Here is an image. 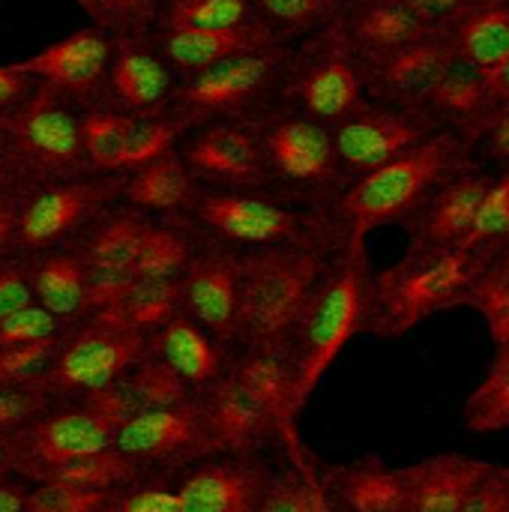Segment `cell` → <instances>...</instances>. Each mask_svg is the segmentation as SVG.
<instances>
[{
  "label": "cell",
  "mask_w": 509,
  "mask_h": 512,
  "mask_svg": "<svg viewBox=\"0 0 509 512\" xmlns=\"http://www.w3.org/2000/svg\"><path fill=\"white\" fill-rule=\"evenodd\" d=\"M372 273L375 270L363 240H342L330 255L291 339L300 408L309 405L312 393L345 351V345L366 333Z\"/></svg>",
  "instance_id": "cell-1"
},
{
  "label": "cell",
  "mask_w": 509,
  "mask_h": 512,
  "mask_svg": "<svg viewBox=\"0 0 509 512\" xmlns=\"http://www.w3.org/2000/svg\"><path fill=\"white\" fill-rule=\"evenodd\" d=\"M474 159L477 153L471 147L438 132L399 159L351 180L330 207L339 237L366 243L372 231L408 222L453 171Z\"/></svg>",
  "instance_id": "cell-2"
},
{
  "label": "cell",
  "mask_w": 509,
  "mask_h": 512,
  "mask_svg": "<svg viewBox=\"0 0 509 512\" xmlns=\"http://www.w3.org/2000/svg\"><path fill=\"white\" fill-rule=\"evenodd\" d=\"M339 243V231H330L291 246L240 252V348H291L306 303Z\"/></svg>",
  "instance_id": "cell-3"
},
{
  "label": "cell",
  "mask_w": 509,
  "mask_h": 512,
  "mask_svg": "<svg viewBox=\"0 0 509 512\" xmlns=\"http://www.w3.org/2000/svg\"><path fill=\"white\" fill-rule=\"evenodd\" d=\"M483 267L486 261L468 249H408L396 264L372 273L366 333L399 339L432 315L465 306Z\"/></svg>",
  "instance_id": "cell-4"
},
{
  "label": "cell",
  "mask_w": 509,
  "mask_h": 512,
  "mask_svg": "<svg viewBox=\"0 0 509 512\" xmlns=\"http://www.w3.org/2000/svg\"><path fill=\"white\" fill-rule=\"evenodd\" d=\"M186 219L204 240L237 252L291 246L336 231L330 210H309L267 189H201Z\"/></svg>",
  "instance_id": "cell-5"
},
{
  "label": "cell",
  "mask_w": 509,
  "mask_h": 512,
  "mask_svg": "<svg viewBox=\"0 0 509 512\" xmlns=\"http://www.w3.org/2000/svg\"><path fill=\"white\" fill-rule=\"evenodd\" d=\"M258 141L273 195L309 210H330L345 192L348 180L342 174L330 126L273 108L258 120Z\"/></svg>",
  "instance_id": "cell-6"
},
{
  "label": "cell",
  "mask_w": 509,
  "mask_h": 512,
  "mask_svg": "<svg viewBox=\"0 0 509 512\" xmlns=\"http://www.w3.org/2000/svg\"><path fill=\"white\" fill-rule=\"evenodd\" d=\"M288 51V45H267L177 78L168 108L189 126L216 120H261L279 102Z\"/></svg>",
  "instance_id": "cell-7"
},
{
  "label": "cell",
  "mask_w": 509,
  "mask_h": 512,
  "mask_svg": "<svg viewBox=\"0 0 509 512\" xmlns=\"http://www.w3.org/2000/svg\"><path fill=\"white\" fill-rule=\"evenodd\" d=\"M0 138L27 189L93 174L81 147L78 111L42 81L12 111L0 114Z\"/></svg>",
  "instance_id": "cell-8"
},
{
  "label": "cell",
  "mask_w": 509,
  "mask_h": 512,
  "mask_svg": "<svg viewBox=\"0 0 509 512\" xmlns=\"http://www.w3.org/2000/svg\"><path fill=\"white\" fill-rule=\"evenodd\" d=\"M363 102V69L348 48L339 18L291 45L276 108L336 126Z\"/></svg>",
  "instance_id": "cell-9"
},
{
  "label": "cell",
  "mask_w": 509,
  "mask_h": 512,
  "mask_svg": "<svg viewBox=\"0 0 509 512\" xmlns=\"http://www.w3.org/2000/svg\"><path fill=\"white\" fill-rule=\"evenodd\" d=\"M144 351V336L126 327L111 309L90 312L69 324L51 369L33 390L48 405L93 396L120 381Z\"/></svg>",
  "instance_id": "cell-10"
},
{
  "label": "cell",
  "mask_w": 509,
  "mask_h": 512,
  "mask_svg": "<svg viewBox=\"0 0 509 512\" xmlns=\"http://www.w3.org/2000/svg\"><path fill=\"white\" fill-rule=\"evenodd\" d=\"M126 420H132V411L117 381L93 396L48 405L21 435L12 438L15 477L27 480L48 465L114 447V438Z\"/></svg>",
  "instance_id": "cell-11"
},
{
  "label": "cell",
  "mask_w": 509,
  "mask_h": 512,
  "mask_svg": "<svg viewBox=\"0 0 509 512\" xmlns=\"http://www.w3.org/2000/svg\"><path fill=\"white\" fill-rule=\"evenodd\" d=\"M123 174H84L72 180L39 183L18 201V255H39L69 246L102 210L120 201Z\"/></svg>",
  "instance_id": "cell-12"
},
{
  "label": "cell",
  "mask_w": 509,
  "mask_h": 512,
  "mask_svg": "<svg viewBox=\"0 0 509 512\" xmlns=\"http://www.w3.org/2000/svg\"><path fill=\"white\" fill-rule=\"evenodd\" d=\"M114 447L156 474H174L201 459L219 456L201 393L168 408L135 414L120 426Z\"/></svg>",
  "instance_id": "cell-13"
},
{
  "label": "cell",
  "mask_w": 509,
  "mask_h": 512,
  "mask_svg": "<svg viewBox=\"0 0 509 512\" xmlns=\"http://www.w3.org/2000/svg\"><path fill=\"white\" fill-rule=\"evenodd\" d=\"M114 36L99 27H81L42 51L9 63L15 72L48 84L78 114L108 105V69Z\"/></svg>",
  "instance_id": "cell-14"
},
{
  "label": "cell",
  "mask_w": 509,
  "mask_h": 512,
  "mask_svg": "<svg viewBox=\"0 0 509 512\" xmlns=\"http://www.w3.org/2000/svg\"><path fill=\"white\" fill-rule=\"evenodd\" d=\"M330 132H333V147H336L342 174L351 183L399 159L402 153L420 147L441 129L423 111H402V108L366 99L357 111H351L345 120L330 126Z\"/></svg>",
  "instance_id": "cell-15"
},
{
  "label": "cell",
  "mask_w": 509,
  "mask_h": 512,
  "mask_svg": "<svg viewBox=\"0 0 509 512\" xmlns=\"http://www.w3.org/2000/svg\"><path fill=\"white\" fill-rule=\"evenodd\" d=\"M150 216L123 207L120 201L102 210L69 246L78 252L87 279V309H111L132 282L138 249L147 237Z\"/></svg>",
  "instance_id": "cell-16"
},
{
  "label": "cell",
  "mask_w": 509,
  "mask_h": 512,
  "mask_svg": "<svg viewBox=\"0 0 509 512\" xmlns=\"http://www.w3.org/2000/svg\"><path fill=\"white\" fill-rule=\"evenodd\" d=\"M180 159L201 189H267L258 120H216L186 132Z\"/></svg>",
  "instance_id": "cell-17"
},
{
  "label": "cell",
  "mask_w": 509,
  "mask_h": 512,
  "mask_svg": "<svg viewBox=\"0 0 509 512\" xmlns=\"http://www.w3.org/2000/svg\"><path fill=\"white\" fill-rule=\"evenodd\" d=\"M243 255L222 243L204 240L180 276L183 312L225 345L240 348V291Z\"/></svg>",
  "instance_id": "cell-18"
},
{
  "label": "cell",
  "mask_w": 509,
  "mask_h": 512,
  "mask_svg": "<svg viewBox=\"0 0 509 512\" xmlns=\"http://www.w3.org/2000/svg\"><path fill=\"white\" fill-rule=\"evenodd\" d=\"M492 177L495 171L480 159L453 171L420 204V210L402 222L408 231V249H462L477 222Z\"/></svg>",
  "instance_id": "cell-19"
},
{
  "label": "cell",
  "mask_w": 509,
  "mask_h": 512,
  "mask_svg": "<svg viewBox=\"0 0 509 512\" xmlns=\"http://www.w3.org/2000/svg\"><path fill=\"white\" fill-rule=\"evenodd\" d=\"M270 453L210 456L171 474L180 512H258Z\"/></svg>",
  "instance_id": "cell-20"
},
{
  "label": "cell",
  "mask_w": 509,
  "mask_h": 512,
  "mask_svg": "<svg viewBox=\"0 0 509 512\" xmlns=\"http://www.w3.org/2000/svg\"><path fill=\"white\" fill-rule=\"evenodd\" d=\"M501 108L504 102L498 99L489 72L453 54L450 66L444 69L441 81L429 96L426 114L441 132L453 135L456 141L477 153Z\"/></svg>",
  "instance_id": "cell-21"
},
{
  "label": "cell",
  "mask_w": 509,
  "mask_h": 512,
  "mask_svg": "<svg viewBox=\"0 0 509 512\" xmlns=\"http://www.w3.org/2000/svg\"><path fill=\"white\" fill-rule=\"evenodd\" d=\"M234 375L255 393L276 429V450L288 456H303L309 447L300 438V399H297V366L285 345L240 348L234 360Z\"/></svg>",
  "instance_id": "cell-22"
},
{
  "label": "cell",
  "mask_w": 509,
  "mask_h": 512,
  "mask_svg": "<svg viewBox=\"0 0 509 512\" xmlns=\"http://www.w3.org/2000/svg\"><path fill=\"white\" fill-rule=\"evenodd\" d=\"M453 60V45L447 30H432L426 39L402 48L399 54L381 60L378 66L363 72L366 99L393 105L402 111H423L435 84Z\"/></svg>",
  "instance_id": "cell-23"
},
{
  "label": "cell",
  "mask_w": 509,
  "mask_h": 512,
  "mask_svg": "<svg viewBox=\"0 0 509 512\" xmlns=\"http://www.w3.org/2000/svg\"><path fill=\"white\" fill-rule=\"evenodd\" d=\"M219 456H261L276 450V429L255 393L228 369L201 393Z\"/></svg>",
  "instance_id": "cell-24"
},
{
  "label": "cell",
  "mask_w": 509,
  "mask_h": 512,
  "mask_svg": "<svg viewBox=\"0 0 509 512\" xmlns=\"http://www.w3.org/2000/svg\"><path fill=\"white\" fill-rule=\"evenodd\" d=\"M147 354L165 363L189 390L204 393L210 390L237 360V345H225L198 327L183 309L156 327L147 339Z\"/></svg>",
  "instance_id": "cell-25"
},
{
  "label": "cell",
  "mask_w": 509,
  "mask_h": 512,
  "mask_svg": "<svg viewBox=\"0 0 509 512\" xmlns=\"http://www.w3.org/2000/svg\"><path fill=\"white\" fill-rule=\"evenodd\" d=\"M177 75L156 54L147 33L114 36L108 69V105L123 114H150L171 105Z\"/></svg>",
  "instance_id": "cell-26"
},
{
  "label": "cell",
  "mask_w": 509,
  "mask_h": 512,
  "mask_svg": "<svg viewBox=\"0 0 509 512\" xmlns=\"http://www.w3.org/2000/svg\"><path fill=\"white\" fill-rule=\"evenodd\" d=\"M339 21L348 48L363 72L435 30L411 15L399 0H351L342 9Z\"/></svg>",
  "instance_id": "cell-27"
},
{
  "label": "cell",
  "mask_w": 509,
  "mask_h": 512,
  "mask_svg": "<svg viewBox=\"0 0 509 512\" xmlns=\"http://www.w3.org/2000/svg\"><path fill=\"white\" fill-rule=\"evenodd\" d=\"M489 471L492 462L459 453H441L399 468L408 512H462Z\"/></svg>",
  "instance_id": "cell-28"
},
{
  "label": "cell",
  "mask_w": 509,
  "mask_h": 512,
  "mask_svg": "<svg viewBox=\"0 0 509 512\" xmlns=\"http://www.w3.org/2000/svg\"><path fill=\"white\" fill-rule=\"evenodd\" d=\"M147 39L177 78L195 75L213 63L228 60V57L276 45L261 21L246 24V27H225V30H159V27H150Z\"/></svg>",
  "instance_id": "cell-29"
},
{
  "label": "cell",
  "mask_w": 509,
  "mask_h": 512,
  "mask_svg": "<svg viewBox=\"0 0 509 512\" xmlns=\"http://www.w3.org/2000/svg\"><path fill=\"white\" fill-rule=\"evenodd\" d=\"M198 192L201 183L192 177L180 153L171 150L123 174L120 204L150 219H174V216H189Z\"/></svg>",
  "instance_id": "cell-30"
},
{
  "label": "cell",
  "mask_w": 509,
  "mask_h": 512,
  "mask_svg": "<svg viewBox=\"0 0 509 512\" xmlns=\"http://www.w3.org/2000/svg\"><path fill=\"white\" fill-rule=\"evenodd\" d=\"M258 512H351L324 483L321 462L315 453L288 456L282 450L270 453L267 486Z\"/></svg>",
  "instance_id": "cell-31"
},
{
  "label": "cell",
  "mask_w": 509,
  "mask_h": 512,
  "mask_svg": "<svg viewBox=\"0 0 509 512\" xmlns=\"http://www.w3.org/2000/svg\"><path fill=\"white\" fill-rule=\"evenodd\" d=\"M324 483L351 512H408L399 468L378 456L345 465H321Z\"/></svg>",
  "instance_id": "cell-32"
},
{
  "label": "cell",
  "mask_w": 509,
  "mask_h": 512,
  "mask_svg": "<svg viewBox=\"0 0 509 512\" xmlns=\"http://www.w3.org/2000/svg\"><path fill=\"white\" fill-rule=\"evenodd\" d=\"M30 267V291L33 303L48 309L66 324L90 315L87 309V279L84 264L72 246H57L39 255H24Z\"/></svg>",
  "instance_id": "cell-33"
},
{
  "label": "cell",
  "mask_w": 509,
  "mask_h": 512,
  "mask_svg": "<svg viewBox=\"0 0 509 512\" xmlns=\"http://www.w3.org/2000/svg\"><path fill=\"white\" fill-rule=\"evenodd\" d=\"M444 30L453 54L486 72L509 60V0H474Z\"/></svg>",
  "instance_id": "cell-34"
},
{
  "label": "cell",
  "mask_w": 509,
  "mask_h": 512,
  "mask_svg": "<svg viewBox=\"0 0 509 512\" xmlns=\"http://www.w3.org/2000/svg\"><path fill=\"white\" fill-rule=\"evenodd\" d=\"M198 246L201 234L192 228L186 216L153 219L138 249L132 279H180Z\"/></svg>",
  "instance_id": "cell-35"
},
{
  "label": "cell",
  "mask_w": 509,
  "mask_h": 512,
  "mask_svg": "<svg viewBox=\"0 0 509 512\" xmlns=\"http://www.w3.org/2000/svg\"><path fill=\"white\" fill-rule=\"evenodd\" d=\"M144 474H150V471L141 468L126 453H120L117 447H108L102 453H90V456H81V459L48 465V468L30 474L24 483H63V486H78V489L117 492V489L135 483Z\"/></svg>",
  "instance_id": "cell-36"
},
{
  "label": "cell",
  "mask_w": 509,
  "mask_h": 512,
  "mask_svg": "<svg viewBox=\"0 0 509 512\" xmlns=\"http://www.w3.org/2000/svg\"><path fill=\"white\" fill-rule=\"evenodd\" d=\"M351 0H252L255 18L276 45H297L336 21Z\"/></svg>",
  "instance_id": "cell-37"
},
{
  "label": "cell",
  "mask_w": 509,
  "mask_h": 512,
  "mask_svg": "<svg viewBox=\"0 0 509 512\" xmlns=\"http://www.w3.org/2000/svg\"><path fill=\"white\" fill-rule=\"evenodd\" d=\"M252 0H156L159 30H225L255 24Z\"/></svg>",
  "instance_id": "cell-38"
},
{
  "label": "cell",
  "mask_w": 509,
  "mask_h": 512,
  "mask_svg": "<svg viewBox=\"0 0 509 512\" xmlns=\"http://www.w3.org/2000/svg\"><path fill=\"white\" fill-rule=\"evenodd\" d=\"M183 309L180 279H132L111 312L144 339Z\"/></svg>",
  "instance_id": "cell-39"
},
{
  "label": "cell",
  "mask_w": 509,
  "mask_h": 512,
  "mask_svg": "<svg viewBox=\"0 0 509 512\" xmlns=\"http://www.w3.org/2000/svg\"><path fill=\"white\" fill-rule=\"evenodd\" d=\"M78 129H81V147L93 174H126L123 156H126L129 114L111 105L93 108V111L78 114Z\"/></svg>",
  "instance_id": "cell-40"
},
{
  "label": "cell",
  "mask_w": 509,
  "mask_h": 512,
  "mask_svg": "<svg viewBox=\"0 0 509 512\" xmlns=\"http://www.w3.org/2000/svg\"><path fill=\"white\" fill-rule=\"evenodd\" d=\"M462 423L468 432H504L509 429V342L495 345L486 378L465 402Z\"/></svg>",
  "instance_id": "cell-41"
},
{
  "label": "cell",
  "mask_w": 509,
  "mask_h": 512,
  "mask_svg": "<svg viewBox=\"0 0 509 512\" xmlns=\"http://www.w3.org/2000/svg\"><path fill=\"white\" fill-rule=\"evenodd\" d=\"M117 384H120V393H123L132 417L141 414V411L168 408V405H177V402L195 396V390H189L165 363H159L147 351Z\"/></svg>",
  "instance_id": "cell-42"
},
{
  "label": "cell",
  "mask_w": 509,
  "mask_h": 512,
  "mask_svg": "<svg viewBox=\"0 0 509 512\" xmlns=\"http://www.w3.org/2000/svg\"><path fill=\"white\" fill-rule=\"evenodd\" d=\"M189 129L192 126L183 117H177L171 108L150 111V114H129L123 168L132 171L144 162H153V159L177 150Z\"/></svg>",
  "instance_id": "cell-43"
},
{
  "label": "cell",
  "mask_w": 509,
  "mask_h": 512,
  "mask_svg": "<svg viewBox=\"0 0 509 512\" xmlns=\"http://www.w3.org/2000/svg\"><path fill=\"white\" fill-rule=\"evenodd\" d=\"M462 249L474 252L483 261H492L509 252V168L495 171L486 198L480 204L477 222Z\"/></svg>",
  "instance_id": "cell-44"
},
{
  "label": "cell",
  "mask_w": 509,
  "mask_h": 512,
  "mask_svg": "<svg viewBox=\"0 0 509 512\" xmlns=\"http://www.w3.org/2000/svg\"><path fill=\"white\" fill-rule=\"evenodd\" d=\"M465 306L483 315L495 345L509 342V252L486 261L465 297Z\"/></svg>",
  "instance_id": "cell-45"
},
{
  "label": "cell",
  "mask_w": 509,
  "mask_h": 512,
  "mask_svg": "<svg viewBox=\"0 0 509 512\" xmlns=\"http://www.w3.org/2000/svg\"><path fill=\"white\" fill-rule=\"evenodd\" d=\"M90 18V27L105 30L108 36H135L153 27L156 0H75Z\"/></svg>",
  "instance_id": "cell-46"
},
{
  "label": "cell",
  "mask_w": 509,
  "mask_h": 512,
  "mask_svg": "<svg viewBox=\"0 0 509 512\" xmlns=\"http://www.w3.org/2000/svg\"><path fill=\"white\" fill-rule=\"evenodd\" d=\"M69 330V327H66ZM60 339H45V342H30V345H9L0 348V387H36L45 372L51 369Z\"/></svg>",
  "instance_id": "cell-47"
},
{
  "label": "cell",
  "mask_w": 509,
  "mask_h": 512,
  "mask_svg": "<svg viewBox=\"0 0 509 512\" xmlns=\"http://www.w3.org/2000/svg\"><path fill=\"white\" fill-rule=\"evenodd\" d=\"M114 492L78 489L63 483H27L24 512H105Z\"/></svg>",
  "instance_id": "cell-48"
},
{
  "label": "cell",
  "mask_w": 509,
  "mask_h": 512,
  "mask_svg": "<svg viewBox=\"0 0 509 512\" xmlns=\"http://www.w3.org/2000/svg\"><path fill=\"white\" fill-rule=\"evenodd\" d=\"M105 512H180L171 474H144L135 483L114 492Z\"/></svg>",
  "instance_id": "cell-49"
},
{
  "label": "cell",
  "mask_w": 509,
  "mask_h": 512,
  "mask_svg": "<svg viewBox=\"0 0 509 512\" xmlns=\"http://www.w3.org/2000/svg\"><path fill=\"white\" fill-rule=\"evenodd\" d=\"M66 327H69L66 321H60L39 303H27V306L9 312L6 318H0V348L57 339L66 333Z\"/></svg>",
  "instance_id": "cell-50"
},
{
  "label": "cell",
  "mask_w": 509,
  "mask_h": 512,
  "mask_svg": "<svg viewBox=\"0 0 509 512\" xmlns=\"http://www.w3.org/2000/svg\"><path fill=\"white\" fill-rule=\"evenodd\" d=\"M48 402L33 387H0V438L21 435Z\"/></svg>",
  "instance_id": "cell-51"
},
{
  "label": "cell",
  "mask_w": 509,
  "mask_h": 512,
  "mask_svg": "<svg viewBox=\"0 0 509 512\" xmlns=\"http://www.w3.org/2000/svg\"><path fill=\"white\" fill-rule=\"evenodd\" d=\"M33 303V291H30V267L24 255H12L6 261H0V318H6L9 312L21 309Z\"/></svg>",
  "instance_id": "cell-52"
},
{
  "label": "cell",
  "mask_w": 509,
  "mask_h": 512,
  "mask_svg": "<svg viewBox=\"0 0 509 512\" xmlns=\"http://www.w3.org/2000/svg\"><path fill=\"white\" fill-rule=\"evenodd\" d=\"M462 512H509V468L492 465L474 495L465 501Z\"/></svg>",
  "instance_id": "cell-53"
},
{
  "label": "cell",
  "mask_w": 509,
  "mask_h": 512,
  "mask_svg": "<svg viewBox=\"0 0 509 512\" xmlns=\"http://www.w3.org/2000/svg\"><path fill=\"white\" fill-rule=\"evenodd\" d=\"M477 159L486 165H495V171L509 168V102H504L498 120L486 132V138L477 147Z\"/></svg>",
  "instance_id": "cell-54"
},
{
  "label": "cell",
  "mask_w": 509,
  "mask_h": 512,
  "mask_svg": "<svg viewBox=\"0 0 509 512\" xmlns=\"http://www.w3.org/2000/svg\"><path fill=\"white\" fill-rule=\"evenodd\" d=\"M411 15H417L423 24H429V27H435V30H441V27H447L468 3H474V0H399Z\"/></svg>",
  "instance_id": "cell-55"
},
{
  "label": "cell",
  "mask_w": 509,
  "mask_h": 512,
  "mask_svg": "<svg viewBox=\"0 0 509 512\" xmlns=\"http://www.w3.org/2000/svg\"><path fill=\"white\" fill-rule=\"evenodd\" d=\"M18 195H0V261L18 255L15 252V237H18Z\"/></svg>",
  "instance_id": "cell-56"
},
{
  "label": "cell",
  "mask_w": 509,
  "mask_h": 512,
  "mask_svg": "<svg viewBox=\"0 0 509 512\" xmlns=\"http://www.w3.org/2000/svg\"><path fill=\"white\" fill-rule=\"evenodd\" d=\"M33 78H27V75H21V72H15L9 63L6 66H0V114H6V111H12L30 90H33Z\"/></svg>",
  "instance_id": "cell-57"
},
{
  "label": "cell",
  "mask_w": 509,
  "mask_h": 512,
  "mask_svg": "<svg viewBox=\"0 0 509 512\" xmlns=\"http://www.w3.org/2000/svg\"><path fill=\"white\" fill-rule=\"evenodd\" d=\"M24 189H27V186H24V180H21V174H18V168H15V162H12L6 144H3V138H0V195H18V192H24Z\"/></svg>",
  "instance_id": "cell-58"
},
{
  "label": "cell",
  "mask_w": 509,
  "mask_h": 512,
  "mask_svg": "<svg viewBox=\"0 0 509 512\" xmlns=\"http://www.w3.org/2000/svg\"><path fill=\"white\" fill-rule=\"evenodd\" d=\"M24 492L27 483L18 477H9L0 483V512H24Z\"/></svg>",
  "instance_id": "cell-59"
},
{
  "label": "cell",
  "mask_w": 509,
  "mask_h": 512,
  "mask_svg": "<svg viewBox=\"0 0 509 512\" xmlns=\"http://www.w3.org/2000/svg\"><path fill=\"white\" fill-rule=\"evenodd\" d=\"M15 477V444L12 438H0V483Z\"/></svg>",
  "instance_id": "cell-60"
},
{
  "label": "cell",
  "mask_w": 509,
  "mask_h": 512,
  "mask_svg": "<svg viewBox=\"0 0 509 512\" xmlns=\"http://www.w3.org/2000/svg\"><path fill=\"white\" fill-rule=\"evenodd\" d=\"M489 78H492V87H495L498 99L509 102V60H504L495 72H489Z\"/></svg>",
  "instance_id": "cell-61"
}]
</instances>
